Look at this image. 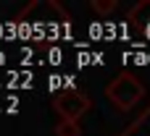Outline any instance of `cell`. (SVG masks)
Masks as SVG:
<instances>
[{"instance_id":"5","label":"cell","mask_w":150,"mask_h":136,"mask_svg":"<svg viewBox=\"0 0 150 136\" xmlns=\"http://www.w3.org/2000/svg\"><path fill=\"white\" fill-rule=\"evenodd\" d=\"M92 8H95L98 13H108V10L116 8V3H113V0H92Z\"/></svg>"},{"instance_id":"1","label":"cell","mask_w":150,"mask_h":136,"mask_svg":"<svg viewBox=\"0 0 150 136\" xmlns=\"http://www.w3.org/2000/svg\"><path fill=\"white\" fill-rule=\"evenodd\" d=\"M105 94H108V100H111L113 105L129 110V107H134V105L142 102V97H145V86H142V81H140L134 73L124 71V73H119V76L108 84Z\"/></svg>"},{"instance_id":"4","label":"cell","mask_w":150,"mask_h":136,"mask_svg":"<svg viewBox=\"0 0 150 136\" xmlns=\"http://www.w3.org/2000/svg\"><path fill=\"white\" fill-rule=\"evenodd\" d=\"M79 134H82V128L74 121H61L55 126V136H79Z\"/></svg>"},{"instance_id":"2","label":"cell","mask_w":150,"mask_h":136,"mask_svg":"<svg viewBox=\"0 0 150 136\" xmlns=\"http://www.w3.org/2000/svg\"><path fill=\"white\" fill-rule=\"evenodd\" d=\"M53 105H55V113L61 115V121H74V123H79V118L90 110L87 94H82V92H76V89L61 92Z\"/></svg>"},{"instance_id":"3","label":"cell","mask_w":150,"mask_h":136,"mask_svg":"<svg viewBox=\"0 0 150 136\" xmlns=\"http://www.w3.org/2000/svg\"><path fill=\"white\" fill-rule=\"evenodd\" d=\"M121 136H150V107H145Z\"/></svg>"}]
</instances>
